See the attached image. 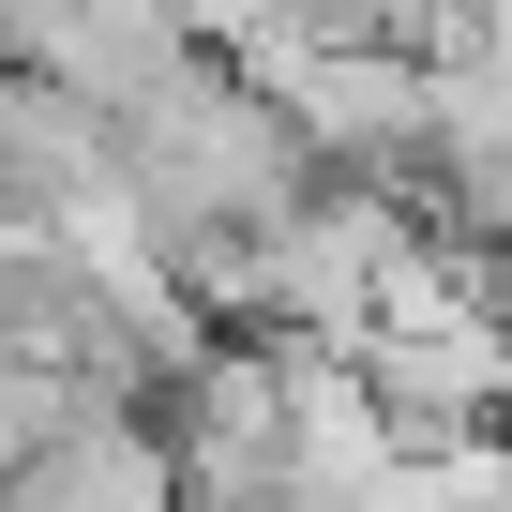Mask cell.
<instances>
[{
	"label": "cell",
	"mask_w": 512,
	"mask_h": 512,
	"mask_svg": "<svg viewBox=\"0 0 512 512\" xmlns=\"http://www.w3.org/2000/svg\"><path fill=\"white\" fill-rule=\"evenodd\" d=\"M106 136H121V196H136V226H151V256H166L181 287H211L226 256L317 181L302 121L256 91L241 61H211V46H181L151 91H121Z\"/></svg>",
	"instance_id": "cell-1"
},
{
	"label": "cell",
	"mask_w": 512,
	"mask_h": 512,
	"mask_svg": "<svg viewBox=\"0 0 512 512\" xmlns=\"http://www.w3.org/2000/svg\"><path fill=\"white\" fill-rule=\"evenodd\" d=\"M241 76L302 121L317 166H362L392 196L437 166V76H422V46H256Z\"/></svg>",
	"instance_id": "cell-2"
},
{
	"label": "cell",
	"mask_w": 512,
	"mask_h": 512,
	"mask_svg": "<svg viewBox=\"0 0 512 512\" xmlns=\"http://www.w3.org/2000/svg\"><path fill=\"white\" fill-rule=\"evenodd\" d=\"M347 362H362V392H377L392 452H467V437H497V422H512V317H497V302L377 317V332H347Z\"/></svg>",
	"instance_id": "cell-3"
},
{
	"label": "cell",
	"mask_w": 512,
	"mask_h": 512,
	"mask_svg": "<svg viewBox=\"0 0 512 512\" xmlns=\"http://www.w3.org/2000/svg\"><path fill=\"white\" fill-rule=\"evenodd\" d=\"M407 16L422 0H256L226 61H256V46H407Z\"/></svg>",
	"instance_id": "cell-4"
},
{
	"label": "cell",
	"mask_w": 512,
	"mask_h": 512,
	"mask_svg": "<svg viewBox=\"0 0 512 512\" xmlns=\"http://www.w3.org/2000/svg\"><path fill=\"white\" fill-rule=\"evenodd\" d=\"M437 76V151H512V61H422Z\"/></svg>",
	"instance_id": "cell-5"
}]
</instances>
